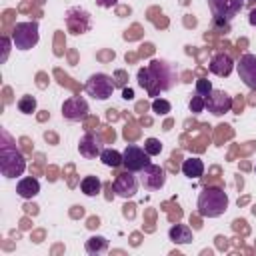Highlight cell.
<instances>
[{"instance_id":"17","label":"cell","mask_w":256,"mask_h":256,"mask_svg":"<svg viewBox=\"0 0 256 256\" xmlns=\"http://www.w3.org/2000/svg\"><path fill=\"white\" fill-rule=\"evenodd\" d=\"M168 238H170L174 244H190V242H192V230H190V226H186V224H174V226L168 230Z\"/></svg>"},{"instance_id":"4","label":"cell","mask_w":256,"mask_h":256,"mask_svg":"<svg viewBox=\"0 0 256 256\" xmlns=\"http://www.w3.org/2000/svg\"><path fill=\"white\" fill-rule=\"evenodd\" d=\"M12 44L16 50H30L38 44L40 40V28L38 22H16L12 32H10Z\"/></svg>"},{"instance_id":"13","label":"cell","mask_w":256,"mask_h":256,"mask_svg":"<svg viewBox=\"0 0 256 256\" xmlns=\"http://www.w3.org/2000/svg\"><path fill=\"white\" fill-rule=\"evenodd\" d=\"M134 174H136V172L126 170V172H120V174L116 176V180H114V192H116L118 196H122V198H132V196H136V192H138V178H136Z\"/></svg>"},{"instance_id":"22","label":"cell","mask_w":256,"mask_h":256,"mask_svg":"<svg viewBox=\"0 0 256 256\" xmlns=\"http://www.w3.org/2000/svg\"><path fill=\"white\" fill-rule=\"evenodd\" d=\"M18 110L22 112V114H34L36 112V98L34 96H30V94H26V96H22V98H18Z\"/></svg>"},{"instance_id":"19","label":"cell","mask_w":256,"mask_h":256,"mask_svg":"<svg viewBox=\"0 0 256 256\" xmlns=\"http://www.w3.org/2000/svg\"><path fill=\"white\" fill-rule=\"evenodd\" d=\"M182 174L188 176V178H200L204 174V162L200 158H196V156L186 158L182 162Z\"/></svg>"},{"instance_id":"9","label":"cell","mask_w":256,"mask_h":256,"mask_svg":"<svg viewBox=\"0 0 256 256\" xmlns=\"http://www.w3.org/2000/svg\"><path fill=\"white\" fill-rule=\"evenodd\" d=\"M88 112H90V106H88V102L82 96H70L62 104V116L66 120H70V122L84 120L88 116Z\"/></svg>"},{"instance_id":"8","label":"cell","mask_w":256,"mask_h":256,"mask_svg":"<svg viewBox=\"0 0 256 256\" xmlns=\"http://www.w3.org/2000/svg\"><path fill=\"white\" fill-rule=\"evenodd\" d=\"M208 6L214 18L232 22V18L238 16L240 10L244 8V0H208Z\"/></svg>"},{"instance_id":"12","label":"cell","mask_w":256,"mask_h":256,"mask_svg":"<svg viewBox=\"0 0 256 256\" xmlns=\"http://www.w3.org/2000/svg\"><path fill=\"white\" fill-rule=\"evenodd\" d=\"M240 80L250 88L256 90V54H242L236 64Z\"/></svg>"},{"instance_id":"24","label":"cell","mask_w":256,"mask_h":256,"mask_svg":"<svg viewBox=\"0 0 256 256\" xmlns=\"http://www.w3.org/2000/svg\"><path fill=\"white\" fill-rule=\"evenodd\" d=\"M144 150L150 154V156H158L162 152V142L158 138H146L144 140Z\"/></svg>"},{"instance_id":"30","label":"cell","mask_w":256,"mask_h":256,"mask_svg":"<svg viewBox=\"0 0 256 256\" xmlns=\"http://www.w3.org/2000/svg\"><path fill=\"white\" fill-rule=\"evenodd\" d=\"M248 22H250V26H256V8H254V10H250V16H248Z\"/></svg>"},{"instance_id":"3","label":"cell","mask_w":256,"mask_h":256,"mask_svg":"<svg viewBox=\"0 0 256 256\" xmlns=\"http://www.w3.org/2000/svg\"><path fill=\"white\" fill-rule=\"evenodd\" d=\"M2 136H4V144L0 146V170L6 178L22 176V172L26 170V160L20 154V150L10 144L8 134L2 132Z\"/></svg>"},{"instance_id":"31","label":"cell","mask_w":256,"mask_h":256,"mask_svg":"<svg viewBox=\"0 0 256 256\" xmlns=\"http://www.w3.org/2000/svg\"><path fill=\"white\" fill-rule=\"evenodd\" d=\"M254 170H256V168H254Z\"/></svg>"},{"instance_id":"27","label":"cell","mask_w":256,"mask_h":256,"mask_svg":"<svg viewBox=\"0 0 256 256\" xmlns=\"http://www.w3.org/2000/svg\"><path fill=\"white\" fill-rule=\"evenodd\" d=\"M10 42H12V38L2 36V56H0V62H2V64H4V62H6V58H8V52H10Z\"/></svg>"},{"instance_id":"1","label":"cell","mask_w":256,"mask_h":256,"mask_svg":"<svg viewBox=\"0 0 256 256\" xmlns=\"http://www.w3.org/2000/svg\"><path fill=\"white\" fill-rule=\"evenodd\" d=\"M178 82L176 68L166 60H152L146 68L138 70V84L148 92V96H158L168 92Z\"/></svg>"},{"instance_id":"25","label":"cell","mask_w":256,"mask_h":256,"mask_svg":"<svg viewBox=\"0 0 256 256\" xmlns=\"http://www.w3.org/2000/svg\"><path fill=\"white\" fill-rule=\"evenodd\" d=\"M212 90H214V88H212V82H210L208 78H198V80H196V94H198V96H204V98H206Z\"/></svg>"},{"instance_id":"14","label":"cell","mask_w":256,"mask_h":256,"mask_svg":"<svg viewBox=\"0 0 256 256\" xmlns=\"http://www.w3.org/2000/svg\"><path fill=\"white\" fill-rule=\"evenodd\" d=\"M102 150H104L102 138L96 136V134H92V132H86V134L80 138V142H78V152H80L82 158H88V160H92V158H96V156L100 158Z\"/></svg>"},{"instance_id":"10","label":"cell","mask_w":256,"mask_h":256,"mask_svg":"<svg viewBox=\"0 0 256 256\" xmlns=\"http://www.w3.org/2000/svg\"><path fill=\"white\" fill-rule=\"evenodd\" d=\"M206 110L214 116H222L226 112L232 110V96L224 90H218L214 88L208 96H206Z\"/></svg>"},{"instance_id":"6","label":"cell","mask_w":256,"mask_h":256,"mask_svg":"<svg viewBox=\"0 0 256 256\" xmlns=\"http://www.w3.org/2000/svg\"><path fill=\"white\" fill-rule=\"evenodd\" d=\"M150 164V154L136 146V144H128L122 152V166L130 172H142L146 166Z\"/></svg>"},{"instance_id":"7","label":"cell","mask_w":256,"mask_h":256,"mask_svg":"<svg viewBox=\"0 0 256 256\" xmlns=\"http://www.w3.org/2000/svg\"><path fill=\"white\" fill-rule=\"evenodd\" d=\"M64 22H66V28L70 34L78 36V34H84L90 30V14L80 8V6H74V8H68L66 14H64Z\"/></svg>"},{"instance_id":"16","label":"cell","mask_w":256,"mask_h":256,"mask_svg":"<svg viewBox=\"0 0 256 256\" xmlns=\"http://www.w3.org/2000/svg\"><path fill=\"white\" fill-rule=\"evenodd\" d=\"M38 192H40V182H38L36 178H32V176L20 178L18 184H16V194H18L20 198H24V200L34 198Z\"/></svg>"},{"instance_id":"23","label":"cell","mask_w":256,"mask_h":256,"mask_svg":"<svg viewBox=\"0 0 256 256\" xmlns=\"http://www.w3.org/2000/svg\"><path fill=\"white\" fill-rule=\"evenodd\" d=\"M170 102L168 100H164V98H154L152 100V112L154 114H158V116H164V114H168L170 112Z\"/></svg>"},{"instance_id":"21","label":"cell","mask_w":256,"mask_h":256,"mask_svg":"<svg viewBox=\"0 0 256 256\" xmlns=\"http://www.w3.org/2000/svg\"><path fill=\"white\" fill-rule=\"evenodd\" d=\"M100 160L108 168H118V166H122V152H118L114 148H104L100 154Z\"/></svg>"},{"instance_id":"5","label":"cell","mask_w":256,"mask_h":256,"mask_svg":"<svg viewBox=\"0 0 256 256\" xmlns=\"http://www.w3.org/2000/svg\"><path fill=\"white\" fill-rule=\"evenodd\" d=\"M114 88H116L114 80H112L108 74H104V72L92 74V76L86 80V84H84L86 94L92 96L94 100H108V98L114 94Z\"/></svg>"},{"instance_id":"20","label":"cell","mask_w":256,"mask_h":256,"mask_svg":"<svg viewBox=\"0 0 256 256\" xmlns=\"http://www.w3.org/2000/svg\"><path fill=\"white\" fill-rule=\"evenodd\" d=\"M80 190H82V194H86L90 198L92 196H98L100 190H102V182H100L98 176H84L80 180Z\"/></svg>"},{"instance_id":"11","label":"cell","mask_w":256,"mask_h":256,"mask_svg":"<svg viewBox=\"0 0 256 256\" xmlns=\"http://www.w3.org/2000/svg\"><path fill=\"white\" fill-rule=\"evenodd\" d=\"M140 184L146 190H160L166 184V170L158 164H148L142 172H140Z\"/></svg>"},{"instance_id":"26","label":"cell","mask_w":256,"mask_h":256,"mask_svg":"<svg viewBox=\"0 0 256 256\" xmlns=\"http://www.w3.org/2000/svg\"><path fill=\"white\" fill-rule=\"evenodd\" d=\"M188 106H190V112H192V114H200V112L206 110V98L196 94V96H192V100H190Z\"/></svg>"},{"instance_id":"18","label":"cell","mask_w":256,"mask_h":256,"mask_svg":"<svg viewBox=\"0 0 256 256\" xmlns=\"http://www.w3.org/2000/svg\"><path fill=\"white\" fill-rule=\"evenodd\" d=\"M108 246H110V242L104 236H90L86 240V244H84V248H86V252L90 256H102V254H106L108 252Z\"/></svg>"},{"instance_id":"29","label":"cell","mask_w":256,"mask_h":256,"mask_svg":"<svg viewBox=\"0 0 256 256\" xmlns=\"http://www.w3.org/2000/svg\"><path fill=\"white\" fill-rule=\"evenodd\" d=\"M122 98H124V100H132V98H134V90H132V88H124V90H122Z\"/></svg>"},{"instance_id":"15","label":"cell","mask_w":256,"mask_h":256,"mask_svg":"<svg viewBox=\"0 0 256 256\" xmlns=\"http://www.w3.org/2000/svg\"><path fill=\"white\" fill-rule=\"evenodd\" d=\"M208 70L218 78H228L232 74V70H234V62H232V58L228 54L218 52V54L212 56V60L208 64Z\"/></svg>"},{"instance_id":"28","label":"cell","mask_w":256,"mask_h":256,"mask_svg":"<svg viewBox=\"0 0 256 256\" xmlns=\"http://www.w3.org/2000/svg\"><path fill=\"white\" fill-rule=\"evenodd\" d=\"M96 4L102 6V8H112V6L118 4V0H96Z\"/></svg>"},{"instance_id":"2","label":"cell","mask_w":256,"mask_h":256,"mask_svg":"<svg viewBox=\"0 0 256 256\" xmlns=\"http://www.w3.org/2000/svg\"><path fill=\"white\" fill-rule=\"evenodd\" d=\"M198 214L202 218H218L228 210V196L222 188L206 186L198 196Z\"/></svg>"}]
</instances>
